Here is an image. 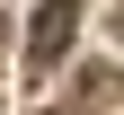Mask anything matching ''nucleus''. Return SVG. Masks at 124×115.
<instances>
[{
  "label": "nucleus",
  "instance_id": "f257e3e1",
  "mask_svg": "<svg viewBox=\"0 0 124 115\" xmlns=\"http://www.w3.org/2000/svg\"><path fill=\"white\" fill-rule=\"evenodd\" d=\"M71 36H80V0H36V36H27V62H36V71H53V62L71 53Z\"/></svg>",
  "mask_w": 124,
  "mask_h": 115
}]
</instances>
